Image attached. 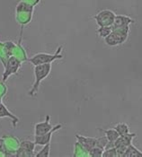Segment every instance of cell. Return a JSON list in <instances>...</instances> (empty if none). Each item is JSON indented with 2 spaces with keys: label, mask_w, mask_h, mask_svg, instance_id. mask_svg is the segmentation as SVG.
Instances as JSON below:
<instances>
[{
  "label": "cell",
  "mask_w": 142,
  "mask_h": 157,
  "mask_svg": "<svg viewBox=\"0 0 142 157\" xmlns=\"http://www.w3.org/2000/svg\"><path fill=\"white\" fill-rule=\"evenodd\" d=\"M129 33H130V25L112 28V33L106 38H105V42L110 47H115L120 45L127 40L129 37Z\"/></svg>",
  "instance_id": "3"
},
{
  "label": "cell",
  "mask_w": 142,
  "mask_h": 157,
  "mask_svg": "<svg viewBox=\"0 0 142 157\" xmlns=\"http://www.w3.org/2000/svg\"><path fill=\"white\" fill-rule=\"evenodd\" d=\"M135 133H130L125 136H120L117 138V140L114 142V146L117 150L119 157H122L128 146L132 144V141L135 138Z\"/></svg>",
  "instance_id": "9"
},
{
  "label": "cell",
  "mask_w": 142,
  "mask_h": 157,
  "mask_svg": "<svg viewBox=\"0 0 142 157\" xmlns=\"http://www.w3.org/2000/svg\"><path fill=\"white\" fill-rule=\"evenodd\" d=\"M104 133H105V136H106L107 140L109 142H112L114 143L117 138L120 136V135L118 134V132L115 130V128H109L107 130H103Z\"/></svg>",
  "instance_id": "18"
},
{
  "label": "cell",
  "mask_w": 142,
  "mask_h": 157,
  "mask_svg": "<svg viewBox=\"0 0 142 157\" xmlns=\"http://www.w3.org/2000/svg\"><path fill=\"white\" fill-rule=\"evenodd\" d=\"M22 62L18 60L14 57H10L6 64L4 67V72L2 75V81L6 82L11 75L17 74L19 69L21 68Z\"/></svg>",
  "instance_id": "7"
},
{
  "label": "cell",
  "mask_w": 142,
  "mask_h": 157,
  "mask_svg": "<svg viewBox=\"0 0 142 157\" xmlns=\"http://www.w3.org/2000/svg\"><path fill=\"white\" fill-rule=\"evenodd\" d=\"M4 118H8L12 121L13 127L15 128L19 122V118L17 116H15L14 113H12L9 109H7V107L0 102V119H4Z\"/></svg>",
  "instance_id": "13"
},
{
  "label": "cell",
  "mask_w": 142,
  "mask_h": 157,
  "mask_svg": "<svg viewBox=\"0 0 142 157\" xmlns=\"http://www.w3.org/2000/svg\"><path fill=\"white\" fill-rule=\"evenodd\" d=\"M122 157H142V151L131 144L128 146Z\"/></svg>",
  "instance_id": "17"
},
{
  "label": "cell",
  "mask_w": 142,
  "mask_h": 157,
  "mask_svg": "<svg viewBox=\"0 0 142 157\" xmlns=\"http://www.w3.org/2000/svg\"><path fill=\"white\" fill-rule=\"evenodd\" d=\"M5 45L6 48L8 49L11 57L16 58L18 60H20L22 63L28 60V57L26 54V50L22 45V35L17 43L14 42L12 40H8L5 42Z\"/></svg>",
  "instance_id": "5"
},
{
  "label": "cell",
  "mask_w": 142,
  "mask_h": 157,
  "mask_svg": "<svg viewBox=\"0 0 142 157\" xmlns=\"http://www.w3.org/2000/svg\"><path fill=\"white\" fill-rule=\"evenodd\" d=\"M61 128H62L61 124H57V125H55L51 128V130L49 132L44 134V135H41V136H34V142H35V144L38 145H42L43 146V145H45L48 143H50L52 135L55 133L56 131L59 130Z\"/></svg>",
  "instance_id": "10"
},
{
  "label": "cell",
  "mask_w": 142,
  "mask_h": 157,
  "mask_svg": "<svg viewBox=\"0 0 142 157\" xmlns=\"http://www.w3.org/2000/svg\"><path fill=\"white\" fill-rule=\"evenodd\" d=\"M62 50L63 47L59 46V48L56 49L54 53H44V52H40L34 55L30 59H28V61L32 63L34 67L39 65H44V64H51L52 62L58 59H62L63 55H62Z\"/></svg>",
  "instance_id": "4"
},
{
  "label": "cell",
  "mask_w": 142,
  "mask_h": 157,
  "mask_svg": "<svg viewBox=\"0 0 142 157\" xmlns=\"http://www.w3.org/2000/svg\"><path fill=\"white\" fill-rule=\"evenodd\" d=\"M34 12V6L20 1L15 7V21L22 28L31 23Z\"/></svg>",
  "instance_id": "1"
},
{
  "label": "cell",
  "mask_w": 142,
  "mask_h": 157,
  "mask_svg": "<svg viewBox=\"0 0 142 157\" xmlns=\"http://www.w3.org/2000/svg\"><path fill=\"white\" fill-rule=\"evenodd\" d=\"M10 57H11V55H10L8 49L6 47L5 42L0 41V62L3 65V67H5V65L6 64V62L9 59Z\"/></svg>",
  "instance_id": "15"
},
{
  "label": "cell",
  "mask_w": 142,
  "mask_h": 157,
  "mask_svg": "<svg viewBox=\"0 0 142 157\" xmlns=\"http://www.w3.org/2000/svg\"><path fill=\"white\" fill-rule=\"evenodd\" d=\"M115 16H116V14L112 10L105 9V10H102L99 13H97L94 16V19L99 27L112 26L114 22Z\"/></svg>",
  "instance_id": "8"
},
{
  "label": "cell",
  "mask_w": 142,
  "mask_h": 157,
  "mask_svg": "<svg viewBox=\"0 0 142 157\" xmlns=\"http://www.w3.org/2000/svg\"><path fill=\"white\" fill-rule=\"evenodd\" d=\"M0 157H6V155L3 151H1V150H0Z\"/></svg>",
  "instance_id": "28"
},
{
  "label": "cell",
  "mask_w": 142,
  "mask_h": 157,
  "mask_svg": "<svg viewBox=\"0 0 142 157\" xmlns=\"http://www.w3.org/2000/svg\"><path fill=\"white\" fill-rule=\"evenodd\" d=\"M74 157H81V156H89V153L88 151L84 147L83 145H81L79 142H76L74 145V154H73Z\"/></svg>",
  "instance_id": "16"
},
{
  "label": "cell",
  "mask_w": 142,
  "mask_h": 157,
  "mask_svg": "<svg viewBox=\"0 0 142 157\" xmlns=\"http://www.w3.org/2000/svg\"><path fill=\"white\" fill-rule=\"evenodd\" d=\"M112 31V26H104V27H99L98 30H97V33L98 35L102 38H106Z\"/></svg>",
  "instance_id": "21"
},
{
  "label": "cell",
  "mask_w": 142,
  "mask_h": 157,
  "mask_svg": "<svg viewBox=\"0 0 142 157\" xmlns=\"http://www.w3.org/2000/svg\"><path fill=\"white\" fill-rule=\"evenodd\" d=\"M35 156V154L34 153H32V152H29V151H26L23 148L19 147L18 150L16 151L15 153V155L14 157H34Z\"/></svg>",
  "instance_id": "24"
},
{
  "label": "cell",
  "mask_w": 142,
  "mask_h": 157,
  "mask_svg": "<svg viewBox=\"0 0 142 157\" xmlns=\"http://www.w3.org/2000/svg\"><path fill=\"white\" fill-rule=\"evenodd\" d=\"M103 157H119L115 146L105 149L103 153Z\"/></svg>",
  "instance_id": "25"
},
{
  "label": "cell",
  "mask_w": 142,
  "mask_h": 157,
  "mask_svg": "<svg viewBox=\"0 0 142 157\" xmlns=\"http://www.w3.org/2000/svg\"><path fill=\"white\" fill-rule=\"evenodd\" d=\"M51 71V64H44L34 67V82L32 85V88L28 92V95L34 97L37 95L40 85L41 82L47 77Z\"/></svg>",
  "instance_id": "2"
},
{
  "label": "cell",
  "mask_w": 142,
  "mask_h": 157,
  "mask_svg": "<svg viewBox=\"0 0 142 157\" xmlns=\"http://www.w3.org/2000/svg\"><path fill=\"white\" fill-rule=\"evenodd\" d=\"M49 151H50V143H48L43 145L42 149L35 155L36 157H49Z\"/></svg>",
  "instance_id": "23"
},
{
  "label": "cell",
  "mask_w": 142,
  "mask_h": 157,
  "mask_svg": "<svg viewBox=\"0 0 142 157\" xmlns=\"http://www.w3.org/2000/svg\"><path fill=\"white\" fill-rule=\"evenodd\" d=\"M6 92H7V87L5 84V82L0 81V102H2V100L6 95Z\"/></svg>",
  "instance_id": "26"
},
{
  "label": "cell",
  "mask_w": 142,
  "mask_h": 157,
  "mask_svg": "<svg viewBox=\"0 0 142 157\" xmlns=\"http://www.w3.org/2000/svg\"><path fill=\"white\" fill-rule=\"evenodd\" d=\"M21 1L25 2V3H27V4H29V5L34 6V7H35L36 6H37L40 2H41V0H21Z\"/></svg>",
  "instance_id": "27"
},
{
  "label": "cell",
  "mask_w": 142,
  "mask_h": 157,
  "mask_svg": "<svg viewBox=\"0 0 142 157\" xmlns=\"http://www.w3.org/2000/svg\"><path fill=\"white\" fill-rule=\"evenodd\" d=\"M3 138V147L4 151L7 157H12L15 155L16 151L20 146V141L17 137L14 136H4Z\"/></svg>",
  "instance_id": "6"
},
{
  "label": "cell",
  "mask_w": 142,
  "mask_h": 157,
  "mask_svg": "<svg viewBox=\"0 0 142 157\" xmlns=\"http://www.w3.org/2000/svg\"><path fill=\"white\" fill-rule=\"evenodd\" d=\"M135 21L128 15H123V14H120L116 15L114 18V22L112 25V28H117V27H123V26H127L130 25L131 24H134Z\"/></svg>",
  "instance_id": "14"
},
{
  "label": "cell",
  "mask_w": 142,
  "mask_h": 157,
  "mask_svg": "<svg viewBox=\"0 0 142 157\" xmlns=\"http://www.w3.org/2000/svg\"><path fill=\"white\" fill-rule=\"evenodd\" d=\"M104 148L99 147V146H95L93 147L88 153L90 157H103V153H104Z\"/></svg>",
  "instance_id": "22"
},
{
  "label": "cell",
  "mask_w": 142,
  "mask_h": 157,
  "mask_svg": "<svg viewBox=\"0 0 142 157\" xmlns=\"http://www.w3.org/2000/svg\"><path fill=\"white\" fill-rule=\"evenodd\" d=\"M76 139L77 142H79L89 152L93 147H95L97 145V138L96 137H92V136H81L77 134Z\"/></svg>",
  "instance_id": "12"
},
{
  "label": "cell",
  "mask_w": 142,
  "mask_h": 157,
  "mask_svg": "<svg viewBox=\"0 0 142 157\" xmlns=\"http://www.w3.org/2000/svg\"><path fill=\"white\" fill-rule=\"evenodd\" d=\"M52 128L53 127L50 123V116L47 115L45 117V121L35 124V126H34V136L44 135V134L49 132Z\"/></svg>",
  "instance_id": "11"
},
{
  "label": "cell",
  "mask_w": 142,
  "mask_h": 157,
  "mask_svg": "<svg viewBox=\"0 0 142 157\" xmlns=\"http://www.w3.org/2000/svg\"><path fill=\"white\" fill-rule=\"evenodd\" d=\"M35 145V142H33V141H30V140H23V141L20 142V146L19 147L23 148V149L26 150V151L34 153Z\"/></svg>",
  "instance_id": "20"
},
{
  "label": "cell",
  "mask_w": 142,
  "mask_h": 157,
  "mask_svg": "<svg viewBox=\"0 0 142 157\" xmlns=\"http://www.w3.org/2000/svg\"><path fill=\"white\" fill-rule=\"evenodd\" d=\"M114 128L120 136H125V135L130 133V128L126 123H118L115 125Z\"/></svg>",
  "instance_id": "19"
}]
</instances>
